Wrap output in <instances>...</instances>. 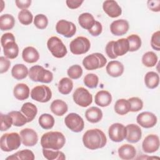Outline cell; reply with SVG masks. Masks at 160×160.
<instances>
[{"instance_id":"1","label":"cell","mask_w":160,"mask_h":160,"mask_svg":"<svg viewBox=\"0 0 160 160\" xmlns=\"http://www.w3.org/2000/svg\"><path fill=\"white\" fill-rule=\"evenodd\" d=\"M82 142L88 149L95 150L104 147L107 143V138L101 129H91L88 130L83 134Z\"/></svg>"},{"instance_id":"2","label":"cell","mask_w":160,"mask_h":160,"mask_svg":"<svg viewBox=\"0 0 160 160\" xmlns=\"http://www.w3.org/2000/svg\"><path fill=\"white\" fill-rule=\"evenodd\" d=\"M66 143L64 135L59 131H49L44 133L41 138L42 148L53 150L61 149Z\"/></svg>"},{"instance_id":"3","label":"cell","mask_w":160,"mask_h":160,"mask_svg":"<svg viewBox=\"0 0 160 160\" xmlns=\"http://www.w3.org/2000/svg\"><path fill=\"white\" fill-rule=\"evenodd\" d=\"M21 142V136L18 132L5 133L0 138V148L3 151L11 152L18 149Z\"/></svg>"},{"instance_id":"4","label":"cell","mask_w":160,"mask_h":160,"mask_svg":"<svg viewBox=\"0 0 160 160\" xmlns=\"http://www.w3.org/2000/svg\"><path fill=\"white\" fill-rule=\"evenodd\" d=\"M29 78L34 82L49 83L53 79V74L39 65L32 66L29 70Z\"/></svg>"},{"instance_id":"5","label":"cell","mask_w":160,"mask_h":160,"mask_svg":"<svg viewBox=\"0 0 160 160\" xmlns=\"http://www.w3.org/2000/svg\"><path fill=\"white\" fill-rule=\"evenodd\" d=\"M107 63V59L104 56L99 52L91 54L85 57L82 61V64L87 70H95L102 68Z\"/></svg>"},{"instance_id":"6","label":"cell","mask_w":160,"mask_h":160,"mask_svg":"<svg viewBox=\"0 0 160 160\" xmlns=\"http://www.w3.org/2000/svg\"><path fill=\"white\" fill-rule=\"evenodd\" d=\"M47 47L52 55L57 58H62L68 53L66 46L57 36H52L48 40Z\"/></svg>"},{"instance_id":"7","label":"cell","mask_w":160,"mask_h":160,"mask_svg":"<svg viewBox=\"0 0 160 160\" xmlns=\"http://www.w3.org/2000/svg\"><path fill=\"white\" fill-rule=\"evenodd\" d=\"M91 48L89 40L84 36H78L69 44L71 52L75 55L86 53Z\"/></svg>"},{"instance_id":"8","label":"cell","mask_w":160,"mask_h":160,"mask_svg":"<svg viewBox=\"0 0 160 160\" xmlns=\"http://www.w3.org/2000/svg\"><path fill=\"white\" fill-rule=\"evenodd\" d=\"M31 98L39 102H47L52 98L51 89L46 85H39L33 88L31 91Z\"/></svg>"},{"instance_id":"9","label":"cell","mask_w":160,"mask_h":160,"mask_svg":"<svg viewBox=\"0 0 160 160\" xmlns=\"http://www.w3.org/2000/svg\"><path fill=\"white\" fill-rule=\"evenodd\" d=\"M72 98L76 104L83 108L89 106L92 102V94L83 87L78 88L75 90Z\"/></svg>"},{"instance_id":"10","label":"cell","mask_w":160,"mask_h":160,"mask_svg":"<svg viewBox=\"0 0 160 160\" xmlns=\"http://www.w3.org/2000/svg\"><path fill=\"white\" fill-rule=\"evenodd\" d=\"M66 126L72 132H79L84 127V122L80 115L75 112L68 114L64 118Z\"/></svg>"},{"instance_id":"11","label":"cell","mask_w":160,"mask_h":160,"mask_svg":"<svg viewBox=\"0 0 160 160\" xmlns=\"http://www.w3.org/2000/svg\"><path fill=\"white\" fill-rule=\"evenodd\" d=\"M108 134L109 137L112 141L119 142L126 138V129L122 124L116 122L109 126Z\"/></svg>"},{"instance_id":"12","label":"cell","mask_w":160,"mask_h":160,"mask_svg":"<svg viewBox=\"0 0 160 160\" xmlns=\"http://www.w3.org/2000/svg\"><path fill=\"white\" fill-rule=\"evenodd\" d=\"M56 30L58 34L66 38H71L76 34V27L73 22L61 19L56 23Z\"/></svg>"},{"instance_id":"13","label":"cell","mask_w":160,"mask_h":160,"mask_svg":"<svg viewBox=\"0 0 160 160\" xmlns=\"http://www.w3.org/2000/svg\"><path fill=\"white\" fill-rule=\"evenodd\" d=\"M159 138L156 134H149L143 140L142 149L146 153H153L159 148Z\"/></svg>"},{"instance_id":"14","label":"cell","mask_w":160,"mask_h":160,"mask_svg":"<svg viewBox=\"0 0 160 160\" xmlns=\"http://www.w3.org/2000/svg\"><path fill=\"white\" fill-rule=\"evenodd\" d=\"M136 121L139 125L144 128H151L156 124L158 119L152 112L145 111L137 116Z\"/></svg>"},{"instance_id":"15","label":"cell","mask_w":160,"mask_h":160,"mask_svg":"<svg viewBox=\"0 0 160 160\" xmlns=\"http://www.w3.org/2000/svg\"><path fill=\"white\" fill-rule=\"evenodd\" d=\"M21 142L25 146H34L38 141V135L32 129L24 128L20 131Z\"/></svg>"},{"instance_id":"16","label":"cell","mask_w":160,"mask_h":160,"mask_svg":"<svg viewBox=\"0 0 160 160\" xmlns=\"http://www.w3.org/2000/svg\"><path fill=\"white\" fill-rule=\"evenodd\" d=\"M126 139L131 143L138 142L142 137V131L140 127L135 124H129L126 126Z\"/></svg>"},{"instance_id":"17","label":"cell","mask_w":160,"mask_h":160,"mask_svg":"<svg viewBox=\"0 0 160 160\" xmlns=\"http://www.w3.org/2000/svg\"><path fill=\"white\" fill-rule=\"evenodd\" d=\"M129 28V22L125 19L115 20L110 25V31L115 36H122L127 33Z\"/></svg>"},{"instance_id":"18","label":"cell","mask_w":160,"mask_h":160,"mask_svg":"<svg viewBox=\"0 0 160 160\" xmlns=\"http://www.w3.org/2000/svg\"><path fill=\"white\" fill-rule=\"evenodd\" d=\"M102 8L107 15L111 18H117L122 13V9L118 2L113 0H107L103 2Z\"/></svg>"},{"instance_id":"19","label":"cell","mask_w":160,"mask_h":160,"mask_svg":"<svg viewBox=\"0 0 160 160\" xmlns=\"http://www.w3.org/2000/svg\"><path fill=\"white\" fill-rule=\"evenodd\" d=\"M113 54L116 56H121L129 51V42L127 39L121 38L113 42L112 46Z\"/></svg>"},{"instance_id":"20","label":"cell","mask_w":160,"mask_h":160,"mask_svg":"<svg viewBox=\"0 0 160 160\" xmlns=\"http://www.w3.org/2000/svg\"><path fill=\"white\" fill-rule=\"evenodd\" d=\"M124 65L118 61H111L109 62L106 67L107 73L113 78L121 76L124 72Z\"/></svg>"},{"instance_id":"21","label":"cell","mask_w":160,"mask_h":160,"mask_svg":"<svg viewBox=\"0 0 160 160\" xmlns=\"http://www.w3.org/2000/svg\"><path fill=\"white\" fill-rule=\"evenodd\" d=\"M119 157L124 160H130L135 158L136 155V148L129 144H124L118 148Z\"/></svg>"},{"instance_id":"22","label":"cell","mask_w":160,"mask_h":160,"mask_svg":"<svg viewBox=\"0 0 160 160\" xmlns=\"http://www.w3.org/2000/svg\"><path fill=\"white\" fill-rule=\"evenodd\" d=\"M4 55L8 59H14L19 54V47L15 40L9 41L2 45Z\"/></svg>"},{"instance_id":"23","label":"cell","mask_w":160,"mask_h":160,"mask_svg":"<svg viewBox=\"0 0 160 160\" xmlns=\"http://www.w3.org/2000/svg\"><path fill=\"white\" fill-rule=\"evenodd\" d=\"M94 101L96 105L101 107H106L111 104L112 96L109 91L101 90L95 95Z\"/></svg>"},{"instance_id":"24","label":"cell","mask_w":160,"mask_h":160,"mask_svg":"<svg viewBox=\"0 0 160 160\" xmlns=\"http://www.w3.org/2000/svg\"><path fill=\"white\" fill-rule=\"evenodd\" d=\"M22 58L23 60L28 63H34L39 60V54L34 47L28 46L23 49Z\"/></svg>"},{"instance_id":"25","label":"cell","mask_w":160,"mask_h":160,"mask_svg":"<svg viewBox=\"0 0 160 160\" xmlns=\"http://www.w3.org/2000/svg\"><path fill=\"white\" fill-rule=\"evenodd\" d=\"M30 90L28 85L24 83L17 84L13 89L14 97L20 101H23L28 99L29 96Z\"/></svg>"},{"instance_id":"26","label":"cell","mask_w":160,"mask_h":160,"mask_svg":"<svg viewBox=\"0 0 160 160\" xmlns=\"http://www.w3.org/2000/svg\"><path fill=\"white\" fill-rule=\"evenodd\" d=\"M102 112L98 107L92 106L88 108L85 112L86 119L91 123L99 122L102 118Z\"/></svg>"},{"instance_id":"27","label":"cell","mask_w":160,"mask_h":160,"mask_svg":"<svg viewBox=\"0 0 160 160\" xmlns=\"http://www.w3.org/2000/svg\"><path fill=\"white\" fill-rule=\"evenodd\" d=\"M51 111L58 116H63L68 110V106L64 101L61 99L54 100L50 106Z\"/></svg>"},{"instance_id":"28","label":"cell","mask_w":160,"mask_h":160,"mask_svg":"<svg viewBox=\"0 0 160 160\" xmlns=\"http://www.w3.org/2000/svg\"><path fill=\"white\" fill-rule=\"evenodd\" d=\"M27 118L28 122L32 121L38 113V108L34 104L27 102L23 104L20 111Z\"/></svg>"},{"instance_id":"29","label":"cell","mask_w":160,"mask_h":160,"mask_svg":"<svg viewBox=\"0 0 160 160\" xmlns=\"http://www.w3.org/2000/svg\"><path fill=\"white\" fill-rule=\"evenodd\" d=\"M28 74L29 70L23 64H16L11 69L12 76L17 80L23 79L26 78Z\"/></svg>"},{"instance_id":"30","label":"cell","mask_w":160,"mask_h":160,"mask_svg":"<svg viewBox=\"0 0 160 160\" xmlns=\"http://www.w3.org/2000/svg\"><path fill=\"white\" fill-rule=\"evenodd\" d=\"M96 20L93 16L89 12L81 14L78 17V22L84 29L89 30L94 24Z\"/></svg>"},{"instance_id":"31","label":"cell","mask_w":160,"mask_h":160,"mask_svg":"<svg viewBox=\"0 0 160 160\" xmlns=\"http://www.w3.org/2000/svg\"><path fill=\"white\" fill-rule=\"evenodd\" d=\"M35 156L32 151L29 149L19 151L11 156L6 158V160H34Z\"/></svg>"},{"instance_id":"32","label":"cell","mask_w":160,"mask_h":160,"mask_svg":"<svg viewBox=\"0 0 160 160\" xmlns=\"http://www.w3.org/2000/svg\"><path fill=\"white\" fill-rule=\"evenodd\" d=\"M144 83L149 89L157 88L159 83V74L154 71L148 72L144 76Z\"/></svg>"},{"instance_id":"33","label":"cell","mask_w":160,"mask_h":160,"mask_svg":"<svg viewBox=\"0 0 160 160\" xmlns=\"http://www.w3.org/2000/svg\"><path fill=\"white\" fill-rule=\"evenodd\" d=\"M114 108L118 114L122 116L128 114L130 111L131 104L128 99H119L116 101Z\"/></svg>"},{"instance_id":"34","label":"cell","mask_w":160,"mask_h":160,"mask_svg":"<svg viewBox=\"0 0 160 160\" xmlns=\"http://www.w3.org/2000/svg\"><path fill=\"white\" fill-rule=\"evenodd\" d=\"M15 19L13 16L4 14L0 16V29L1 31L10 30L14 26Z\"/></svg>"},{"instance_id":"35","label":"cell","mask_w":160,"mask_h":160,"mask_svg":"<svg viewBox=\"0 0 160 160\" xmlns=\"http://www.w3.org/2000/svg\"><path fill=\"white\" fill-rule=\"evenodd\" d=\"M73 88V82L69 78H63L58 84V91L64 95L69 94Z\"/></svg>"},{"instance_id":"36","label":"cell","mask_w":160,"mask_h":160,"mask_svg":"<svg viewBox=\"0 0 160 160\" xmlns=\"http://www.w3.org/2000/svg\"><path fill=\"white\" fill-rule=\"evenodd\" d=\"M42 154L48 160H64L65 154L59 150L42 148Z\"/></svg>"},{"instance_id":"37","label":"cell","mask_w":160,"mask_h":160,"mask_svg":"<svg viewBox=\"0 0 160 160\" xmlns=\"http://www.w3.org/2000/svg\"><path fill=\"white\" fill-rule=\"evenodd\" d=\"M38 122L42 129H50L54 126L55 121L52 115L48 113H44L39 116Z\"/></svg>"},{"instance_id":"38","label":"cell","mask_w":160,"mask_h":160,"mask_svg":"<svg viewBox=\"0 0 160 160\" xmlns=\"http://www.w3.org/2000/svg\"><path fill=\"white\" fill-rule=\"evenodd\" d=\"M9 114L12 119V125L14 126H22L28 122L27 118L21 111H12L9 112Z\"/></svg>"},{"instance_id":"39","label":"cell","mask_w":160,"mask_h":160,"mask_svg":"<svg viewBox=\"0 0 160 160\" xmlns=\"http://www.w3.org/2000/svg\"><path fill=\"white\" fill-rule=\"evenodd\" d=\"M158 60V58L156 54L152 51L146 52L142 57V64L148 68L154 67L156 64Z\"/></svg>"},{"instance_id":"40","label":"cell","mask_w":160,"mask_h":160,"mask_svg":"<svg viewBox=\"0 0 160 160\" xmlns=\"http://www.w3.org/2000/svg\"><path fill=\"white\" fill-rule=\"evenodd\" d=\"M129 42V51H138L141 46V39L137 34H131L126 38Z\"/></svg>"},{"instance_id":"41","label":"cell","mask_w":160,"mask_h":160,"mask_svg":"<svg viewBox=\"0 0 160 160\" xmlns=\"http://www.w3.org/2000/svg\"><path fill=\"white\" fill-rule=\"evenodd\" d=\"M18 19L23 25H29L32 23L33 16L31 12L28 9H23L18 13Z\"/></svg>"},{"instance_id":"42","label":"cell","mask_w":160,"mask_h":160,"mask_svg":"<svg viewBox=\"0 0 160 160\" xmlns=\"http://www.w3.org/2000/svg\"><path fill=\"white\" fill-rule=\"evenodd\" d=\"M83 82L85 86L89 88H96L98 86L99 82V78L98 76L93 73L87 74L84 79Z\"/></svg>"},{"instance_id":"43","label":"cell","mask_w":160,"mask_h":160,"mask_svg":"<svg viewBox=\"0 0 160 160\" xmlns=\"http://www.w3.org/2000/svg\"><path fill=\"white\" fill-rule=\"evenodd\" d=\"M68 76L72 79H79L82 74V69L80 65L74 64L70 66L67 71Z\"/></svg>"},{"instance_id":"44","label":"cell","mask_w":160,"mask_h":160,"mask_svg":"<svg viewBox=\"0 0 160 160\" xmlns=\"http://www.w3.org/2000/svg\"><path fill=\"white\" fill-rule=\"evenodd\" d=\"M34 24L37 28L39 29H45L48 24V18L44 14H38L34 17Z\"/></svg>"},{"instance_id":"45","label":"cell","mask_w":160,"mask_h":160,"mask_svg":"<svg viewBox=\"0 0 160 160\" xmlns=\"http://www.w3.org/2000/svg\"><path fill=\"white\" fill-rule=\"evenodd\" d=\"M0 117H1V131H7L12 125V119L9 113L7 114L1 113Z\"/></svg>"},{"instance_id":"46","label":"cell","mask_w":160,"mask_h":160,"mask_svg":"<svg viewBox=\"0 0 160 160\" xmlns=\"http://www.w3.org/2000/svg\"><path fill=\"white\" fill-rule=\"evenodd\" d=\"M131 104V112H138L141 110L143 108V102L138 97H132L128 99Z\"/></svg>"},{"instance_id":"47","label":"cell","mask_w":160,"mask_h":160,"mask_svg":"<svg viewBox=\"0 0 160 160\" xmlns=\"http://www.w3.org/2000/svg\"><path fill=\"white\" fill-rule=\"evenodd\" d=\"M151 45L153 49L159 51L160 50V31L154 32L151 39Z\"/></svg>"},{"instance_id":"48","label":"cell","mask_w":160,"mask_h":160,"mask_svg":"<svg viewBox=\"0 0 160 160\" xmlns=\"http://www.w3.org/2000/svg\"><path fill=\"white\" fill-rule=\"evenodd\" d=\"M102 31V24L101 22H99L98 21H96L94 26L89 30H88V32L92 36H98L100 35Z\"/></svg>"},{"instance_id":"49","label":"cell","mask_w":160,"mask_h":160,"mask_svg":"<svg viewBox=\"0 0 160 160\" xmlns=\"http://www.w3.org/2000/svg\"><path fill=\"white\" fill-rule=\"evenodd\" d=\"M11 62L6 57L1 56L0 58V72L1 74L7 72L10 67Z\"/></svg>"},{"instance_id":"50","label":"cell","mask_w":160,"mask_h":160,"mask_svg":"<svg viewBox=\"0 0 160 160\" xmlns=\"http://www.w3.org/2000/svg\"><path fill=\"white\" fill-rule=\"evenodd\" d=\"M148 6L150 10L154 12H159L160 11V1L153 0L148 1Z\"/></svg>"},{"instance_id":"51","label":"cell","mask_w":160,"mask_h":160,"mask_svg":"<svg viewBox=\"0 0 160 160\" xmlns=\"http://www.w3.org/2000/svg\"><path fill=\"white\" fill-rule=\"evenodd\" d=\"M15 3L16 6L21 10L27 9L31 4V0H16Z\"/></svg>"},{"instance_id":"52","label":"cell","mask_w":160,"mask_h":160,"mask_svg":"<svg viewBox=\"0 0 160 160\" xmlns=\"http://www.w3.org/2000/svg\"><path fill=\"white\" fill-rule=\"evenodd\" d=\"M83 2V0H67L66 3L69 8L74 9L80 7Z\"/></svg>"},{"instance_id":"53","label":"cell","mask_w":160,"mask_h":160,"mask_svg":"<svg viewBox=\"0 0 160 160\" xmlns=\"http://www.w3.org/2000/svg\"><path fill=\"white\" fill-rule=\"evenodd\" d=\"M113 42L114 41H109L106 46V48H105V50H106V54L108 55V56L112 59H116L117 58V57H116L113 53H112V44H113Z\"/></svg>"}]
</instances>
